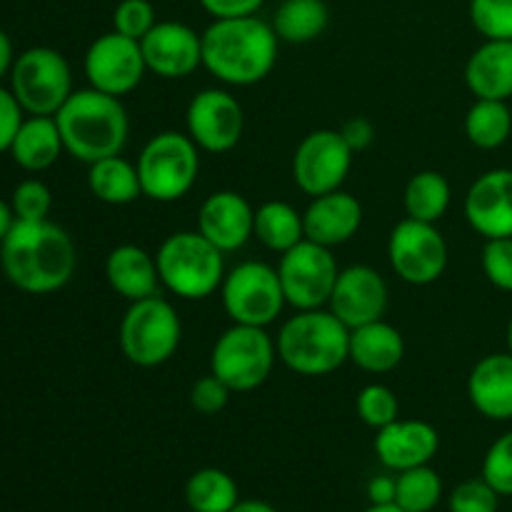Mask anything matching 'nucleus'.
Wrapping results in <instances>:
<instances>
[{
	"instance_id": "14",
	"label": "nucleus",
	"mask_w": 512,
	"mask_h": 512,
	"mask_svg": "<svg viewBox=\"0 0 512 512\" xmlns=\"http://www.w3.org/2000/svg\"><path fill=\"white\" fill-rule=\"evenodd\" d=\"M83 70L90 88L123 98L143 83L148 65H145L140 40L108 30L88 45Z\"/></svg>"
},
{
	"instance_id": "1",
	"label": "nucleus",
	"mask_w": 512,
	"mask_h": 512,
	"mask_svg": "<svg viewBox=\"0 0 512 512\" xmlns=\"http://www.w3.org/2000/svg\"><path fill=\"white\" fill-rule=\"evenodd\" d=\"M0 265L18 290L50 295L73 280L78 250L73 238L50 220H15L0 243Z\"/></svg>"
},
{
	"instance_id": "30",
	"label": "nucleus",
	"mask_w": 512,
	"mask_h": 512,
	"mask_svg": "<svg viewBox=\"0 0 512 512\" xmlns=\"http://www.w3.org/2000/svg\"><path fill=\"white\" fill-rule=\"evenodd\" d=\"M450 203H453V188H450L448 178L438 170H420L405 183V218L438 225V220H443L448 213Z\"/></svg>"
},
{
	"instance_id": "26",
	"label": "nucleus",
	"mask_w": 512,
	"mask_h": 512,
	"mask_svg": "<svg viewBox=\"0 0 512 512\" xmlns=\"http://www.w3.org/2000/svg\"><path fill=\"white\" fill-rule=\"evenodd\" d=\"M63 153V135L55 123V115H30L28 120H23L13 145H10L13 160L28 173L48 170L50 165L58 163Z\"/></svg>"
},
{
	"instance_id": "21",
	"label": "nucleus",
	"mask_w": 512,
	"mask_h": 512,
	"mask_svg": "<svg viewBox=\"0 0 512 512\" xmlns=\"http://www.w3.org/2000/svg\"><path fill=\"white\" fill-rule=\"evenodd\" d=\"M305 238L325 248H338L353 240L363 225V205L348 190L310 198V205L303 210Z\"/></svg>"
},
{
	"instance_id": "3",
	"label": "nucleus",
	"mask_w": 512,
	"mask_h": 512,
	"mask_svg": "<svg viewBox=\"0 0 512 512\" xmlns=\"http://www.w3.org/2000/svg\"><path fill=\"white\" fill-rule=\"evenodd\" d=\"M65 153L80 163L120 155L128 145L130 120L123 100L95 88L73 90L63 108L55 113Z\"/></svg>"
},
{
	"instance_id": "25",
	"label": "nucleus",
	"mask_w": 512,
	"mask_h": 512,
	"mask_svg": "<svg viewBox=\"0 0 512 512\" xmlns=\"http://www.w3.org/2000/svg\"><path fill=\"white\" fill-rule=\"evenodd\" d=\"M465 85L475 98H512V40H483L465 63Z\"/></svg>"
},
{
	"instance_id": "16",
	"label": "nucleus",
	"mask_w": 512,
	"mask_h": 512,
	"mask_svg": "<svg viewBox=\"0 0 512 512\" xmlns=\"http://www.w3.org/2000/svg\"><path fill=\"white\" fill-rule=\"evenodd\" d=\"M148 73L163 80L190 78L203 68V33L180 20H158L140 40Z\"/></svg>"
},
{
	"instance_id": "28",
	"label": "nucleus",
	"mask_w": 512,
	"mask_h": 512,
	"mask_svg": "<svg viewBox=\"0 0 512 512\" xmlns=\"http://www.w3.org/2000/svg\"><path fill=\"white\" fill-rule=\"evenodd\" d=\"M328 23L330 8L325 0H280L270 20L280 43L290 45L313 43L328 30Z\"/></svg>"
},
{
	"instance_id": "2",
	"label": "nucleus",
	"mask_w": 512,
	"mask_h": 512,
	"mask_svg": "<svg viewBox=\"0 0 512 512\" xmlns=\"http://www.w3.org/2000/svg\"><path fill=\"white\" fill-rule=\"evenodd\" d=\"M280 38L258 15L213 20L203 30V68L233 88L258 85L278 63Z\"/></svg>"
},
{
	"instance_id": "47",
	"label": "nucleus",
	"mask_w": 512,
	"mask_h": 512,
	"mask_svg": "<svg viewBox=\"0 0 512 512\" xmlns=\"http://www.w3.org/2000/svg\"><path fill=\"white\" fill-rule=\"evenodd\" d=\"M15 223V215H13V208H10L5 200H0V243L5 240V235L10 233V228H13Z\"/></svg>"
},
{
	"instance_id": "35",
	"label": "nucleus",
	"mask_w": 512,
	"mask_h": 512,
	"mask_svg": "<svg viewBox=\"0 0 512 512\" xmlns=\"http://www.w3.org/2000/svg\"><path fill=\"white\" fill-rule=\"evenodd\" d=\"M468 15L485 40H512V0H470Z\"/></svg>"
},
{
	"instance_id": "34",
	"label": "nucleus",
	"mask_w": 512,
	"mask_h": 512,
	"mask_svg": "<svg viewBox=\"0 0 512 512\" xmlns=\"http://www.w3.org/2000/svg\"><path fill=\"white\" fill-rule=\"evenodd\" d=\"M355 410L368 428L380 430L400 418V400L388 385L370 383L355 398Z\"/></svg>"
},
{
	"instance_id": "39",
	"label": "nucleus",
	"mask_w": 512,
	"mask_h": 512,
	"mask_svg": "<svg viewBox=\"0 0 512 512\" xmlns=\"http://www.w3.org/2000/svg\"><path fill=\"white\" fill-rule=\"evenodd\" d=\"M480 265L493 288L512 293V238L485 240Z\"/></svg>"
},
{
	"instance_id": "24",
	"label": "nucleus",
	"mask_w": 512,
	"mask_h": 512,
	"mask_svg": "<svg viewBox=\"0 0 512 512\" xmlns=\"http://www.w3.org/2000/svg\"><path fill=\"white\" fill-rule=\"evenodd\" d=\"M405 358V340L388 320H373L350 330V363L370 375L393 373Z\"/></svg>"
},
{
	"instance_id": "23",
	"label": "nucleus",
	"mask_w": 512,
	"mask_h": 512,
	"mask_svg": "<svg viewBox=\"0 0 512 512\" xmlns=\"http://www.w3.org/2000/svg\"><path fill=\"white\" fill-rule=\"evenodd\" d=\"M105 278L113 293H118L128 303L158 295L160 288L155 255L133 243H123L110 250L105 258Z\"/></svg>"
},
{
	"instance_id": "40",
	"label": "nucleus",
	"mask_w": 512,
	"mask_h": 512,
	"mask_svg": "<svg viewBox=\"0 0 512 512\" xmlns=\"http://www.w3.org/2000/svg\"><path fill=\"white\" fill-rule=\"evenodd\" d=\"M498 508L500 495L483 478L463 480L448 498L450 512H498Z\"/></svg>"
},
{
	"instance_id": "11",
	"label": "nucleus",
	"mask_w": 512,
	"mask_h": 512,
	"mask_svg": "<svg viewBox=\"0 0 512 512\" xmlns=\"http://www.w3.org/2000/svg\"><path fill=\"white\" fill-rule=\"evenodd\" d=\"M338 273L340 268L333 248H325L308 238L285 250L278 260V278L283 285L285 303L293 310L328 308Z\"/></svg>"
},
{
	"instance_id": "38",
	"label": "nucleus",
	"mask_w": 512,
	"mask_h": 512,
	"mask_svg": "<svg viewBox=\"0 0 512 512\" xmlns=\"http://www.w3.org/2000/svg\"><path fill=\"white\" fill-rule=\"evenodd\" d=\"M10 208H13L15 220H48L50 208H53V195L43 180H23L13 190Z\"/></svg>"
},
{
	"instance_id": "8",
	"label": "nucleus",
	"mask_w": 512,
	"mask_h": 512,
	"mask_svg": "<svg viewBox=\"0 0 512 512\" xmlns=\"http://www.w3.org/2000/svg\"><path fill=\"white\" fill-rule=\"evenodd\" d=\"M278 363V348L268 328L230 325L210 350V373L233 393H250L268 383Z\"/></svg>"
},
{
	"instance_id": "41",
	"label": "nucleus",
	"mask_w": 512,
	"mask_h": 512,
	"mask_svg": "<svg viewBox=\"0 0 512 512\" xmlns=\"http://www.w3.org/2000/svg\"><path fill=\"white\" fill-rule=\"evenodd\" d=\"M230 395H233V390L223 380L215 378L213 373H208L195 380L193 388H190V408L200 415H218L228 408Z\"/></svg>"
},
{
	"instance_id": "15",
	"label": "nucleus",
	"mask_w": 512,
	"mask_h": 512,
	"mask_svg": "<svg viewBox=\"0 0 512 512\" xmlns=\"http://www.w3.org/2000/svg\"><path fill=\"white\" fill-rule=\"evenodd\" d=\"M243 130V105L230 90L205 88L190 98L185 110V133L203 153H230L243 138Z\"/></svg>"
},
{
	"instance_id": "18",
	"label": "nucleus",
	"mask_w": 512,
	"mask_h": 512,
	"mask_svg": "<svg viewBox=\"0 0 512 512\" xmlns=\"http://www.w3.org/2000/svg\"><path fill=\"white\" fill-rule=\"evenodd\" d=\"M470 228L485 240L512 238V168H493L478 175L463 200Z\"/></svg>"
},
{
	"instance_id": "22",
	"label": "nucleus",
	"mask_w": 512,
	"mask_h": 512,
	"mask_svg": "<svg viewBox=\"0 0 512 512\" xmlns=\"http://www.w3.org/2000/svg\"><path fill=\"white\" fill-rule=\"evenodd\" d=\"M468 398L483 418L512 420V353H490L468 375Z\"/></svg>"
},
{
	"instance_id": "43",
	"label": "nucleus",
	"mask_w": 512,
	"mask_h": 512,
	"mask_svg": "<svg viewBox=\"0 0 512 512\" xmlns=\"http://www.w3.org/2000/svg\"><path fill=\"white\" fill-rule=\"evenodd\" d=\"M203 5L205 13L213 20H228V18H248V15H258L265 0H198Z\"/></svg>"
},
{
	"instance_id": "29",
	"label": "nucleus",
	"mask_w": 512,
	"mask_h": 512,
	"mask_svg": "<svg viewBox=\"0 0 512 512\" xmlns=\"http://www.w3.org/2000/svg\"><path fill=\"white\" fill-rule=\"evenodd\" d=\"M253 238H258L263 248L283 255L285 250L305 240L303 213L285 200H265L255 208Z\"/></svg>"
},
{
	"instance_id": "27",
	"label": "nucleus",
	"mask_w": 512,
	"mask_h": 512,
	"mask_svg": "<svg viewBox=\"0 0 512 512\" xmlns=\"http://www.w3.org/2000/svg\"><path fill=\"white\" fill-rule=\"evenodd\" d=\"M88 188L95 200L105 205H130L143 198L138 165L123 155H110L88 165Z\"/></svg>"
},
{
	"instance_id": "50",
	"label": "nucleus",
	"mask_w": 512,
	"mask_h": 512,
	"mask_svg": "<svg viewBox=\"0 0 512 512\" xmlns=\"http://www.w3.org/2000/svg\"><path fill=\"white\" fill-rule=\"evenodd\" d=\"M505 340H508V353H512V318L508 323V333H505Z\"/></svg>"
},
{
	"instance_id": "45",
	"label": "nucleus",
	"mask_w": 512,
	"mask_h": 512,
	"mask_svg": "<svg viewBox=\"0 0 512 512\" xmlns=\"http://www.w3.org/2000/svg\"><path fill=\"white\" fill-rule=\"evenodd\" d=\"M395 475H375L368 483L370 505H388L395 503Z\"/></svg>"
},
{
	"instance_id": "12",
	"label": "nucleus",
	"mask_w": 512,
	"mask_h": 512,
	"mask_svg": "<svg viewBox=\"0 0 512 512\" xmlns=\"http://www.w3.org/2000/svg\"><path fill=\"white\" fill-rule=\"evenodd\" d=\"M393 273L408 285H433L448 268V243L435 223L403 218L388 238Z\"/></svg>"
},
{
	"instance_id": "7",
	"label": "nucleus",
	"mask_w": 512,
	"mask_h": 512,
	"mask_svg": "<svg viewBox=\"0 0 512 512\" xmlns=\"http://www.w3.org/2000/svg\"><path fill=\"white\" fill-rule=\"evenodd\" d=\"M183 323L173 303L160 295L128 305L118 328V343L125 358L138 368H160L180 348Z\"/></svg>"
},
{
	"instance_id": "20",
	"label": "nucleus",
	"mask_w": 512,
	"mask_h": 512,
	"mask_svg": "<svg viewBox=\"0 0 512 512\" xmlns=\"http://www.w3.org/2000/svg\"><path fill=\"white\" fill-rule=\"evenodd\" d=\"M440 450V433L428 420H403L385 425L375 435V455L393 473L430 465Z\"/></svg>"
},
{
	"instance_id": "32",
	"label": "nucleus",
	"mask_w": 512,
	"mask_h": 512,
	"mask_svg": "<svg viewBox=\"0 0 512 512\" xmlns=\"http://www.w3.org/2000/svg\"><path fill=\"white\" fill-rule=\"evenodd\" d=\"M185 503L193 512H230L240 503L238 483L220 468H200L185 483Z\"/></svg>"
},
{
	"instance_id": "31",
	"label": "nucleus",
	"mask_w": 512,
	"mask_h": 512,
	"mask_svg": "<svg viewBox=\"0 0 512 512\" xmlns=\"http://www.w3.org/2000/svg\"><path fill=\"white\" fill-rule=\"evenodd\" d=\"M512 135V110L508 100L475 98L465 113V138L480 150L503 148Z\"/></svg>"
},
{
	"instance_id": "10",
	"label": "nucleus",
	"mask_w": 512,
	"mask_h": 512,
	"mask_svg": "<svg viewBox=\"0 0 512 512\" xmlns=\"http://www.w3.org/2000/svg\"><path fill=\"white\" fill-rule=\"evenodd\" d=\"M10 90L28 115H55L73 95V70L55 48H28L15 58Z\"/></svg>"
},
{
	"instance_id": "42",
	"label": "nucleus",
	"mask_w": 512,
	"mask_h": 512,
	"mask_svg": "<svg viewBox=\"0 0 512 512\" xmlns=\"http://www.w3.org/2000/svg\"><path fill=\"white\" fill-rule=\"evenodd\" d=\"M23 113L18 98L13 95V90L0 88V153L10 150L15 135H18L20 125H23Z\"/></svg>"
},
{
	"instance_id": "49",
	"label": "nucleus",
	"mask_w": 512,
	"mask_h": 512,
	"mask_svg": "<svg viewBox=\"0 0 512 512\" xmlns=\"http://www.w3.org/2000/svg\"><path fill=\"white\" fill-rule=\"evenodd\" d=\"M363 512H405V510L398 508L395 503H388V505H370V508L363 510Z\"/></svg>"
},
{
	"instance_id": "4",
	"label": "nucleus",
	"mask_w": 512,
	"mask_h": 512,
	"mask_svg": "<svg viewBox=\"0 0 512 512\" xmlns=\"http://www.w3.org/2000/svg\"><path fill=\"white\" fill-rule=\"evenodd\" d=\"M278 360L303 378H323L350 360V328L328 308L295 310L275 338Z\"/></svg>"
},
{
	"instance_id": "13",
	"label": "nucleus",
	"mask_w": 512,
	"mask_h": 512,
	"mask_svg": "<svg viewBox=\"0 0 512 512\" xmlns=\"http://www.w3.org/2000/svg\"><path fill=\"white\" fill-rule=\"evenodd\" d=\"M353 158L355 153L340 130H313L300 140L293 153L295 185L310 198L340 190L353 168Z\"/></svg>"
},
{
	"instance_id": "36",
	"label": "nucleus",
	"mask_w": 512,
	"mask_h": 512,
	"mask_svg": "<svg viewBox=\"0 0 512 512\" xmlns=\"http://www.w3.org/2000/svg\"><path fill=\"white\" fill-rule=\"evenodd\" d=\"M480 478L493 485L500 498H512V430L500 435L483 458Z\"/></svg>"
},
{
	"instance_id": "17",
	"label": "nucleus",
	"mask_w": 512,
	"mask_h": 512,
	"mask_svg": "<svg viewBox=\"0 0 512 512\" xmlns=\"http://www.w3.org/2000/svg\"><path fill=\"white\" fill-rule=\"evenodd\" d=\"M388 303V283L378 270L370 265H348L340 268L328 310L353 330L373 320H383Z\"/></svg>"
},
{
	"instance_id": "46",
	"label": "nucleus",
	"mask_w": 512,
	"mask_h": 512,
	"mask_svg": "<svg viewBox=\"0 0 512 512\" xmlns=\"http://www.w3.org/2000/svg\"><path fill=\"white\" fill-rule=\"evenodd\" d=\"M13 63H15L13 43H10V38H8V33H5V30H0V78H3L5 73H10V70H13Z\"/></svg>"
},
{
	"instance_id": "19",
	"label": "nucleus",
	"mask_w": 512,
	"mask_h": 512,
	"mask_svg": "<svg viewBox=\"0 0 512 512\" xmlns=\"http://www.w3.org/2000/svg\"><path fill=\"white\" fill-rule=\"evenodd\" d=\"M198 230L223 253L245 248L255 230V208L238 190H215L198 210Z\"/></svg>"
},
{
	"instance_id": "5",
	"label": "nucleus",
	"mask_w": 512,
	"mask_h": 512,
	"mask_svg": "<svg viewBox=\"0 0 512 512\" xmlns=\"http://www.w3.org/2000/svg\"><path fill=\"white\" fill-rule=\"evenodd\" d=\"M160 285L180 300H205L218 293L225 278V253L200 230H178L155 253Z\"/></svg>"
},
{
	"instance_id": "6",
	"label": "nucleus",
	"mask_w": 512,
	"mask_h": 512,
	"mask_svg": "<svg viewBox=\"0 0 512 512\" xmlns=\"http://www.w3.org/2000/svg\"><path fill=\"white\" fill-rule=\"evenodd\" d=\"M203 150L188 133L163 130L143 145L138 155V175L143 198L153 203H175L195 188Z\"/></svg>"
},
{
	"instance_id": "48",
	"label": "nucleus",
	"mask_w": 512,
	"mask_h": 512,
	"mask_svg": "<svg viewBox=\"0 0 512 512\" xmlns=\"http://www.w3.org/2000/svg\"><path fill=\"white\" fill-rule=\"evenodd\" d=\"M230 512H278L270 503H263V500H240Z\"/></svg>"
},
{
	"instance_id": "9",
	"label": "nucleus",
	"mask_w": 512,
	"mask_h": 512,
	"mask_svg": "<svg viewBox=\"0 0 512 512\" xmlns=\"http://www.w3.org/2000/svg\"><path fill=\"white\" fill-rule=\"evenodd\" d=\"M220 303L235 325L268 328L283 315L285 293L278 268L263 260H245L225 273L220 285Z\"/></svg>"
},
{
	"instance_id": "37",
	"label": "nucleus",
	"mask_w": 512,
	"mask_h": 512,
	"mask_svg": "<svg viewBox=\"0 0 512 512\" xmlns=\"http://www.w3.org/2000/svg\"><path fill=\"white\" fill-rule=\"evenodd\" d=\"M158 23L150 0H120L113 10V30L133 40H143Z\"/></svg>"
},
{
	"instance_id": "44",
	"label": "nucleus",
	"mask_w": 512,
	"mask_h": 512,
	"mask_svg": "<svg viewBox=\"0 0 512 512\" xmlns=\"http://www.w3.org/2000/svg\"><path fill=\"white\" fill-rule=\"evenodd\" d=\"M340 135H343V140L350 145L353 153H363L365 148L373 145L375 125L368 118H363V115H355V118L345 120V125L340 128Z\"/></svg>"
},
{
	"instance_id": "33",
	"label": "nucleus",
	"mask_w": 512,
	"mask_h": 512,
	"mask_svg": "<svg viewBox=\"0 0 512 512\" xmlns=\"http://www.w3.org/2000/svg\"><path fill=\"white\" fill-rule=\"evenodd\" d=\"M395 505L405 512H430L443 498V478L430 465L403 470L395 475Z\"/></svg>"
}]
</instances>
